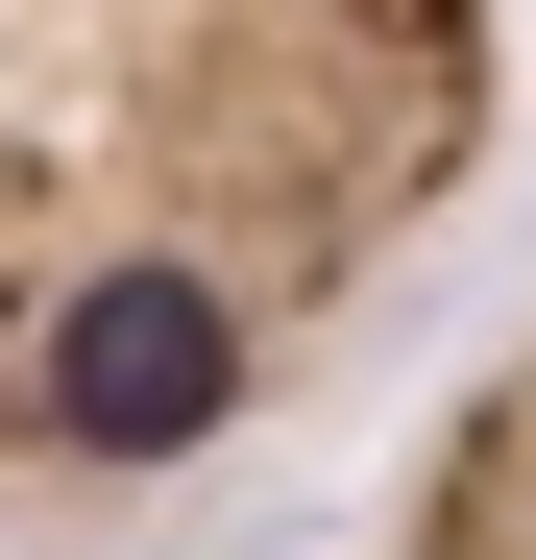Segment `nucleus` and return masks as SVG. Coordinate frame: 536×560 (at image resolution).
Masks as SVG:
<instances>
[{
    "mask_svg": "<svg viewBox=\"0 0 536 560\" xmlns=\"http://www.w3.org/2000/svg\"><path fill=\"white\" fill-rule=\"evenodd\" d=\"M391 560H536V365H488V415H464V439L415 463Z\"/></svg>",
    "mask_w": 536,
    "mask_h": 560,
    "instance_id": "2",
    "label": "nucleus"
},
{
    "mask_svg": "<svg viewBox=\"0 0 536 560\" xmlns=\"http://www.w3.org/2000/svg\"><path fill=\"white\" fill-rule=\"evenodd\" d=\"M488 0H0V488H171L415 268Z\"/></svg>",
    "mask_w": 536,
    "mask_h": 560,
    "instance_id": "1",
    "label": "nucleus"
}]
</instances>
